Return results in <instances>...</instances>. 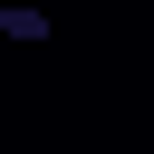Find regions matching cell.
<instances>
[{
	"mask_svg": "<svg viewBox=\"0 0 154 154\" xmlns=\"http://www.w3.org/2000/svg\"><path fill=\"white\" fill-rule=\"evenodd\" d=\"M0 29H10V38H48V19H38L29 0H10V10H0Z\"/></svg>",
	"mask_w": 154,
	"mask_h": 154,
	"instance_id": "cell-1",
	"label": "cell"
}]
</instances>
